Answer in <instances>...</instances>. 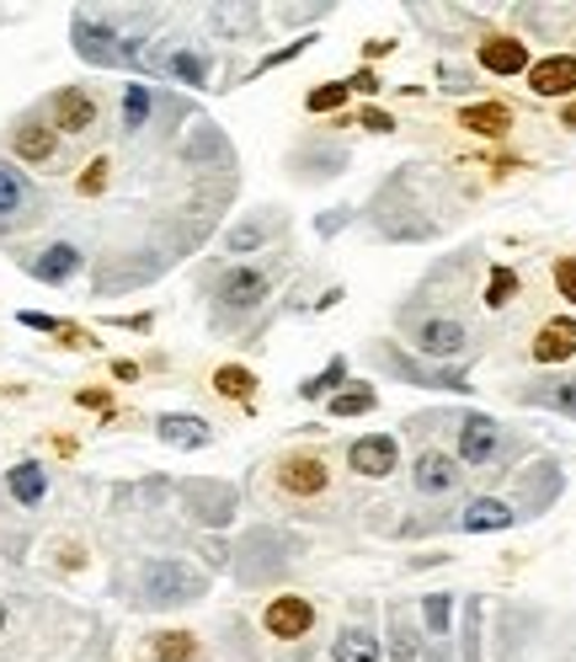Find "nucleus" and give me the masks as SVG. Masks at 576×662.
<instances>
[{"label": "nucleus", "mask_w": 576, "mask_h": 662, "mask_svg": "<svg viewBox=\"0 0 576 662\" xmlns=\"http://www.w3.org/2000/svg\"><path fill=\"white\" fill-rule=\"evenodd\" d=\"M208 593V572L176 561V556H155L134 572V604L139 609H182V604H198Z\"/></svg>", "instance_id": "nucleus-1"}, {"label": "nucleus", "mask_w": 576, "mask_h": 662, "mask_svg": "<svg viewBox=\"0 0 576 662\" xmlns=\"http://www.w3.org/2000/svg\"><path fill=\"white\" fill-rule=\"evenodd\" d=\"M518 449V438L486 412H464L459 416V433H453V455L459 465H475V470H492Z\"/></svg>", "instance_id": "nucleus-2"}, {"label": "nucleus", "mask_w": 576, "mask_h": 662, "mask_svg": "<svg viewBox=\"0 0 576 662\" xmlns=\"http://www.w3.org/2000/svg\"><path fill=\"white\" fill-rule=\"evenodd\" d=\"M273 289H278V273L273 267H224L214 278V310H219V321L251 316L256 305H267Z\"/></svg>", "instance_id": "nucleus-3"}, {"label": "nucleus", "mask_w": 576, "mask_h": 662, "mask_svg": "<svg viewBox=\"0 0 576 662\" xmlns=\"http://www.w3.org/2000/svg\"><path fill=\"white\" fill-rule=\"evenodd\" d=\"M406 342L416 347V358H427V364H449L453 358H470V327L459 321V316H416L412 331H406Z\"/></svg>", "instance_id": "nucleus-4"}, {"label": "nucleus", "mask_w": 576, "mask_h": 662, "mask_svg": "<svg viewBox=\"0 0 576 662\" xmlns=\"http://www.w3.org/2000/svg\"><path fill=\"white\" fill-rule=\"evenodd\" d=\"M373 364L390 374V379H406V385H427V390H453V396H470V379L449 364H427V358H412L401 353L395 342H379L373 347Z\"/></svg>", "instance_id": "nucleus-5"}, {"label": "nucleus", "mask_w": 576, "mask_h": 662, "mask_svg": "<svg viewBox=\"0 0 576 662\" xmlns=\"http://www.w3.org/2000/svg\"><path fill=\"white\" fill-rule=\"evenodd\" d=\"M70 38H76V54H81L85 65H96V70L124 65V33H118V22L107 11H76Z\"/></svg>", "instance_id": "nucleus-6"}, {"label": "nucleus", "mask_w": 576, "mask_h": 662, "mask_svg": "<svg viewBox=\"0 0 576 662\" xmlns=\"http://www.w3.org/2000/svg\"><path fill=\"white\" fill-rule=\"evenodd\" d=\"M38 219H43V193L11 161H0V241L16 236L22 225H38Z\"/></svg>", "instance_id": "nucleus-7"}, {"label": "nucleus", "mask_w": 576, "mask_h": 662, "mask_svg": "<svg viewBox=\"0 0 576 662\" xmlns=\"http://www.w3.org/2000/svg\"><path fill=\"white\" fill-rule=\"evenodd\" d=\"M150 70L155 76H165V81H176V85H208V54L198 48L193 38H165L155 54H150ZM145 70V76H150Z\"/></svg>", "instance_id": "nucleus-8"}, {"label": "nucleus", "mask_w": 576, "mask_h": 662, "mask_svg": "<svg viewBox=\"0 0 576 662\" xmlns=\"http://www.w3.org/2000/svg\"><path fill=\"white\" fill-rule=\"evenodd\" d=\"M96 113H102V102H96L91 85H65V91L48 96V124H54V134H91Z\"/></svg>", "instance_id": "nucleus-9"}, {"label": "nucleus", "mask_w": 576, "mask_h": 662, "mask_svg": "<svg viewBox=\"0 0 576 662\" xmlns=\"http://www.w3.org/2000/svg\"><path fill=\"white\" fill-rule=\"evenodd\" d=\"M5 145H11L16 161H27V166L59 161V134H54V124H43L38 113H27V118H16V124L5 128Z\"/></svg>", "instance_id": "nucleus-10"}, {"label": "nucleus", "mask_w": 576, "mask_h": 662, "mask_svg": "<svg viewBox=\"0 0 576 662\" xmlns=\"http://www.w3.org/2000/svg\"><path fill=\"white\" fill-rule=\"evenodd\" d=\"M459 481H464V470H459L453 455H443V449H422V455L412 459V487L422 496H453Z\"/></svg>", "instance_id": "nucleus-11"}, {"label": "nucleus", "mask_w": 576, "mask_h": 662, "mask_svg": "<svg viewBox=\"0 0 576 662\" xmlns=\"http://www.w3.org/2000/svg\"><path fill=\"white\" fill-rule=\"evenodd\" d=\"M22 267H27L38 284H70V278L85 267V251L76 247V241H54V247L22 256Z\"/></svg>", "instance_id": "nucleus-12"}, {"label": "nucleus", "mask_w": 576, "mask_h": 662, "mask_svg": "<svg viewBox=\"0 0 576 662\" xmlns=\"http://www.w3.org/2000/svg\"><path fill=\"white\" fill-rule=\"evenodd\" d=\"M267 636H278V641H299V636H310L315 630V604L310 598H299V593H284V598H273L267 604Z\"/></svg>", "instance_id": "nucleus-13"}, {"label": "nucleus", "mask_w": 576, "mask_h": 662, "mask_svg": "<svg viewBox=\"0 0 576 662\" xmlns=\"http://www.w3.org/2000/svg\"><path fill=\"white\" fill-rule=\"evenodd\" d=\"M347 465H353L358 476H369V481H384V476L401 465V444H395L390 433H369V438H358V444L347 449Z\"/></svg>", "instance_id": "nucleus-14"}, {"label": "nucleus", "mask_w": 576, "mask_h": 662, "mask_svg": "<svg viewBox=\"0 0 576 662\" xmlns=\"http://www.w3.org/2000/svg\"><path fill=\"white\" fill-rule=\"evenodd\" d=\"M512 524H518V507L507 496H475L459 513V535H496V529H512Z\"/></svg>", "instance_id": "nucleus-15"}, {"label": "nucleus", "mask_w": 576, "mask_h": 662, "mask_svg": "<svg viewBox=\"0 0 576 662\" xmlns=\"http://www.w3.org/2000/svg\"><path fill=\"white\" fill-rule=\"evenodd\" d=\"M326 459L321 455H284V465H278V487L293 496H315L326 492Z\"/></svg>", "instance_id": "nucleus-16"}, {"label": "nucleus", "mask_w": 576, "mask_h": 662, "mask_svg": "<svg viewBox=\"0 0 576 662\" xmlns=\"http://www.w3.org/2000/svg\"><path fill=\"white\" fill-rule=\"evenodd\" d=\"M155 438L171 444V449H208L214 444V427L193 412H165V416H155Z\"/></svg>", "instance_id": "nucleus-17"}, {"label": "nucleus", "mask_w": 576, "mask_h": 662, "mask_svg": "<svg viewBox=\"0 0 576 662\" xmlns=\"http://www.w3.org/2000/svg\"><path fill=\"white\" fill-rule=\"evenodd\" d=\"M529 91L534 96H566V91H576V54H550V59L529 65Z\"/></svg>", "instance_id": "nucleus-18"}, {"label": "nucleus", "mask_w": 576, "mask_h": 662, "mask_svg": "<svg viewBox=\"0 0 576 662\" xmlns=\"http://www.w3.org/2000/svg\"><path fill=\"white\" fill-rule=\"evenodd\" d=\"M278 225H284V219H278L273 208H262V214L241 219V225L224 236V251H230V256H251V251H262L273 236H278Z\"/></svg>", "instance_id": "nucleus-19"}, {"label": "nucleus", "mask_w": 576, "mask_h": 662, "mask_svg": "<svg viewBox=\"0 0 576 662\" xmlns=\"http://www.w3.org/2000/svg\"><path fill=\"white\" fill-rule=\"evenodd\" d=\"M5 492H11V502L16 507H43V496H48V470H43L38 459H22V465H11L5 470Z\"/></svg>", "instance_id": "nucleus-20"}, {"label": "nucleus", "mask_w": 576, "mask_h": 662, "mask_svg": "<svg viewBox=\"0 0 576 662\" xmlns=\"http://www.w3.org/2000/svg\"><path fill=\"white\" fill-rule=\"evenodd\" d=\"M529 48L523 38H486L481 43V70H492V76H529Z\"/></svg>", "instance_id": "nucleus-21"}, {"label": "nucleus", "mask_w": 576, "mask_h": 662, "mask_svg": "<svg viewBox=\"0 0 576 662\" xmlns=\"http://www.w3.org/2000/svg\"><path fill=\"white\" fill-rule=\"evenodd\" d=\"M384 641L373 636V625H342L336 641H331V662H379Z\"/></svg>", "instance_id": "nucleus-22"}, {"label": "nucleus", "mask_w": 576, "mask_h": 662, "mask_svg": "<svg viewBox=\"0 0 576 662\" xmlns=\"http://www.w3.org/2000/svg\"><path fill=\"white\" fill-rule=\"evenodd\" d=\"M576 353V321L561 316V321H544L534 336V364H566Z\"/></svg>", "instance_id": "nucleus-23"}, {"label": "nucleus", "mask_w": 576, "mask_h": 662, "mask_svg": "<svg viewBox=\"0 0 576 662\" xmlns=\"http://www.w3.org/2000/svg\"><path fill=\"white\" fill-rule=\"evenodd\" d=\"M518 401L544 407V412H561V416H576V374L544 379V385H529V390H518Z\"/></svg>", "instance_id": "nucleus-24"}, {"label": "nucleus", "mask_w": 576, "mask_h": 662, "mask_svg": "<svg viewBox=\"0 0 576 662\" xmlns=\"http://www.w3.org/2000/svg\"><path fill=\"white\" fill-rule=\"evenodd\" d=\"M273 545H278L273 529H251V535H246V550H256V556H267ZM235 578L246 582V587H262V582L284 578V561H273V567H251V556H241V561H235Z\"/></svg>", "instance_id": "nucleus-25"}, {"label": "nucleus", "mask_w": 576, "mask_h": 662, "mask_svg": "<svg viewBox=\"0 0 576 662\" xmlns=\"http://www.w3.org/2000/svg\"><path fill=\"white\" fill-rule=\"evenodd\" d=\"M390 662H422V636L406 604H390Z\"/></svg>", "instance_id": "nucleus-26"}, {"label": "nucleus", "mask_w": 576, "mask_h": 662, "mask_svg": "<svg viewBox=\"0 0 576 662\" xmlns=\"http://www.w3.org/2000/svg\"><path fill=\"white\" fill-rule=\"evenodd\" d=\"M459 124L475 128V134H507L512 128V107L507 102H475V107L459 113Z\"/></svg>", "instance_id": "nucleus-27"}, {"label": "nucleus", "mask_w": 576, "mask_h": 662, "mask_svg": "<svg viewBox=\"0 0 576 662\" xmlns=\"http://www.w3.org/2000/svg\"><path fill=\"white\" fill-rule=\"evenodd\" d=\"M150 113H155V91L145 81H128L124 91V134H139V128L150 124Z\"/></svg>", "instance_id": "nucleus-28"}, {"label": "nucleus", "mask_w": 576, "mask_h": 662, "mask_svg": "<svg viewBox=\"0 0 576 662\" xmlns=\"http://www.w3.org/2000/svg\"><path fill=\"white\" fill-rule=\"evenodd\" d=\"M422 625L433 641H449V625H453V593H427L422 598Z\"/></svg>", "instance_id": "nucleus-29"}, {"label": "nucleus", "mask_w": 576, "mask_h": 662, "mask_svg": "<svg viewBox=\"0 0 576 662\" xmlns=\"http://www.w3.org/2000/svg\"><path fill=\"white\" fill-rule=\"evenodd\" d=\"M214 390H219V396H230V401H251V390H256V374L241 369V364H224V369L214 374Z\"/></svg>", "instance_id": "nucleus-30"}, {"label": "nucleus", "mask_w": 576, "mask_h": 662, "mask_svg": "<svg viewBox=\"0 0 576 662\" xmlns=\"http://www.w3.org/2000/svg\"><path fill=\"white\" fill-rule=\"evenodd\" d=\"M198 658V641L187 636V630H165L155 636V662H193Z\"/></svg>", "instance_id": "nucleus-31"}, {"label": "nucleus", "mask_w": 576, "mask_h": 662, "mask_svg": "<svg viewBox=\"0 0 576 662\" xmlns=\"http://www.w3.org/2000/svg\"><path fill=\"white\" fill-rule=\"evenodd\" d=\"M518 299V273L512 267H492V278H486V305L492 310H507Z\"/></svg>", "instance_id": "nucleus-32"}, {"label": "nucleus", "mask_w": 576, "mask_h": 662, "mask_svg": "<svg viewBox=\"0 0 576 662\" xmlns=\"http://www.w3.org/2000/svg\"><path fill=\"white\" fill-rule=\"evenodd\" d=\"M373 401H379V396H373L369 385H358V390H342V396H331L326 412H331V416H364V412H373Z\"/></svg>", "instance_id": "nucleus-33"}, {"label": "nucleus", "mask_w": 576, "mask_h": 662, "mask_svg": "<svg viewBox=\"0 0 576 662\" xmlns=\"http://www.w3.org/2000/svg\"><path fill=\"white\" fill-rule=\"evenodd\" d=\"M342 102H347V85H342V81H336V85H315V91L304 96V107H310V113H336Z\"/></svg>", "instance_id": "nucleus-34"}, {"label": "nucleus", "mask_w": 576, "mask_h": 662, "mask_svg": "<svg viewBox=\"0 0 576 662\" xmlns=\"http://www.w3.org/2000/svg\"><path fill=\"white\" fill-rule=\"evenodd\" d=\"M342 374H347V358H331V369L315 374V379H304V390H299V396H321V390H336V385H342Z\"/></svg>", "instance_id": "nucleus-35"}, {"label": "nucleus", "mask_w": 576, "mask_h": 662, "mask_svg": "<svg viewBox=\"0 0 576 662\" xmlns=\"http://www.w3.org/2000/svg\"><path fill=\"white\" fill-rule=\"evenodd\" d=\"M310 43H315V38H293L288 48H273V54H267V59L256 65V76H262V70H278V65H288V59H299V54H304Z\"/></svg>", "instance_id": "nucleus-36"}, {"label": "nucleus", "mask_w": 576, "mask_h": 662, "mask_svg": "<svg viewBox=\"0 0 576 662\" xmlns=\"http://www.w3.org/2000/svg\"><path fill=\"white\" fill-rule=\"evenodd\" d=\"M555 289H561V299L576 305V256H561L555 262Z\"/></svg>", "instance_id": "nucleus-37"}, {"label": "nucleus", "mask_w": 576, "mask_h": 662, "mask_svg": "<svg viewBox=\"0 0 576 662\" xmlns=\"http://www.w3.org/2000/svg\"><path fill=\"white\" fill-rule=\"evenodd\" d=\"M358 124L373 128V134H390V128H395V118H390V113H379V107H364V118H358Z\"/></svg>", "instance_id": "nucleus-38"}, {"label": "nucleus", "mask_w": 576, "mask_h": 662, "mask_svg": "<svg viewBox=\"0 0 576 662\" xmlns=\"http://www.w3.org/2000/svg\"><path fill=\"white\" fill-rule=\"evenodd\" d=\"M16 321H22V327H33V331H65L59 321H54V316H43V310H22Z\"/></svg>", "instance_id": "nucleus-39"}, {"label": "nucleus", "mask_w": 576, "mask_h": 662, "mask_svg": "<svg viewBox=\"0 0 576 662\" xmlns=\"http://www.w3.org/2000/svg\"><path fill=\"white\" fill-rule=\"evenodd\" d=\"M347 91H379V76H373V70H358V76H353V81H347Z\"/></svg>", "instance_id": "nucleus-40"}, {"label": "nucleus", "mask_w": 576, "mask_h": 662, "mask_svg": "<svg viewBox=\"0 0 576 662\" xmlns=\"http://www.w3.org/2000/svg\"><path fill=\"white\" fill-rule=\"evenodd\" d=\"M433 647H438V652H433V658H422V662H453V652H449V641H433Z\"/></svg>", "instance_id": "nucleus-41"}, {"label": "nucleus", "mask_w": 576, "mask_h": 662, "mask_svg": "<svg viewBox=\"0 0 576 662\" xmlns=\"http://www.w3.org/2000/svg\"><path fill=\"white\" fill-rule=\"evenodd\" d=\"M561 124H566V128H576V102H572V107H566V118H561Z\"/></svg>", "instance_id": "nucleus-42"}, {"label": "nucleus", "mask_w": 576, "mask_h": 662, "mask_svg": "<svg viewBox=\"0 0 576 662\" xmlns=\"http://www.w3.org/2000/svg\"><path fill=\"white\" fill-rule=\"evenodd\" d=\"M5 620H11V615H5V604H0V630H5Z\"/></svg>", "instance_id": "nucleus-43"}]
</instances>
